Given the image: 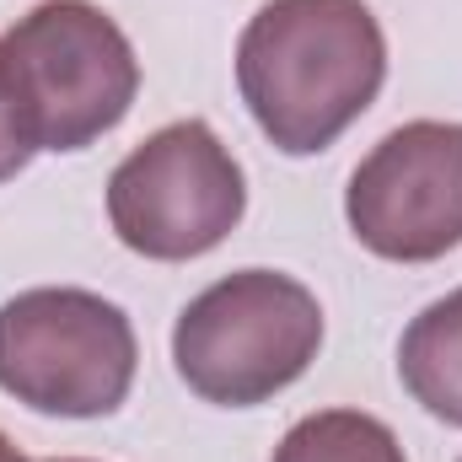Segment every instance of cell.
<instances>
[{"label":"cell","mask_w":462,"mask_h":462,"mask_svg":"<svg viewBox=\"0 0 462 462\" xmlns=\"http://www.w3.org/2000/svg\"><path fill=\"white\" fill-rule=\"evenodd\" d=\"M387 38L365 0H269L236 38V92L285 156H318L376 103Z\"/></svg>","instance_id":"6da1fadb"},{"label":"cell","mask_w":462,"mask_h":462,"mask_svg":"<svg viewBox=\"0 0 462 462\" xmlns=\"http://www.w3.org/2000/svg\"><path fill=\"white\" fill-rule=\"evenodd\" d=\"M0 54L32 151H87L134 108V43L92 0H38L5 27Z\"/></svg>","instance_id":"7a4b0ae2"},{"label":"cell","mask_w":462,"mask_h":462,"mask_svg":"<svg viewBox=\"0 0 462 462\" xmlns=\"http://www.w3.org/2000/svg\"><path fill=\"white\" fill-rule=\"evenodd\" d=\"M323 349L318 296L280 269H236L199 291L178 328L172 365L194 398L221 409H253L307 376Z\"/></svg>","instance_id":"3957f363"},{"label":"cell","mask_w":462,"mask_h":462,"mask_svg":"<svg viewBox=\"0 0 462 462\" xmlns=\"http://www.w3.org/2000/svg\"><path fill=\"white\" fill-rule=\"evenodd\" d=\"M134 323L97 291L38 285L0 307V393L32 414L103 420L134 387Z\"/></svg>","instance_id":"277c9868"},{"label":"cell","mask_w":462,"mask_h":462,"mask_svg":"<svg viewBox=\"0 0 462 462\" xmlns=\"http://www.w3.org/2000/svg\"><path fill=\"white\" fill-rule=\"evenodd\" d=\"M247 210V178L205 118H178L145 134L108 178L114 236L156 263H183L221 247Z\"/></svg>","instance_id":"5b68a950"},{"label":"cell","mask_w":462,"mask_h":462,"mask_svg":"<svg viewBox=\"0 0 462 462\" xmlns=\"http://www.w3.org/2000/svg\"><path fill=\"white\" fill-rule=\"evenodd\" d=\"M345 216L387 263H436L462 242V124L414 118L349 172Z\"/></svg>","instance_id":"8992f818"},{"label":"cell","mask_w":462,"mask_h":462,"mask_svg":"<svg viewBox=\"0 0 462 462\" xmlns=\"http://www.w3.org/2000/svg\"><path fill=\"white\" fill-rule=\"evenodd\" d=\"M398 376L409 398L462 430V285L430 301L398 345Z\"/></svg>","instance_id":"52a82bcc"},{"label":"cell","mask_w":462,"mask_h":462,"mask_svg":"<svg viewBox=\"0 0 462 462\" xmlns=\"http://www.w3.org/2000/svg\"><path fill=\"white\" fill-rule=\"evenodd\" d=\"M269 462H409L398 436L360 409H318L285 430Z\"/></svg>","instance_id":"ba28073f"},{"label":"cell","mask_w":462,"mask_h":462,"mask_svg":"<svg viewBox=\"0 0 462 462\" xmlns=\"http://www.w3.org/2000/svg\"><path fill=\"white\" fill-rule=\"evenodd\" d=\"M32 156H38V151H32V140H27V129H22L11 81H5V54H0V183H11Z\"/></svg>","instance_id":"9c48e42d"},{"label":"cell","mask_w":462,"mask_h":462,"mask_svg":"<svg viewBox=\"0 0 462 462\" xmlns=\"http://www.w3.org/2000/svg\"><path fill=\"white\" fill-rule=\"evenodd\" d=\"M0 462H32V457H22V452H16V441L0 430ZM49 462H87V457H49Z\"/></svg>","instance_id":"30bf717a"}]
</instances>
